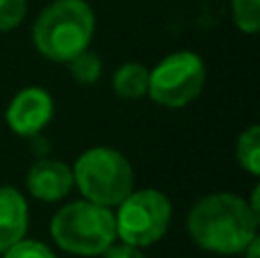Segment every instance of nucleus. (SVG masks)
Returning a JSON list of instances; mask_svg holds the SVG:
<instances>
[{
  "label": "nucleus",
  "instance_id": "obj_8",
  "mask_svg": "<svg viewBox=\"0 0 260 258\" xmlns=\"http://www.w3.org/2000/svg\"><path fill=\"white\" fill-rule=\"evenodd\" d=\"M25 185L35 199L59 201L73 187V169L59 160H37L27 172Z\"/></svg>",
  "mask_w": 260,
  "mask_h": 258
},
{
  "label": "nucleus",
  "instance_id": "obj_14",
  "mask_svg": "<svg viewBox=\"0 0 260 258\" xmlns=\"http://www.w3.org/2000/svg\"><path fill=\"white\" fill-rule=\"evenodd\" d=\"M25 0H0V30H14L25 16Z\"/></svg>",
  "mask_w": 260,
  "mask_h": 258
},
{
  "label": "nucleus",
  "instance_id": "obj_4",
  "mask_svg": "<svg viewBox=\"0 0 260 258\" xmlns=\"http://www.w3.org/2000/svg\"><path fill=\"white\" fill-rule=\"evenodd\" d=\"M73 185H78L87 201L110 208L133 192L135 174L126 155L110 146H94L76 160Z\"/></svg>",
  "mask_w": 260,
  "mask_h": 258
},
{
  "label": "nucleus",
  "instance_id": "obj_15",
  "mask_svg": "<svg viewBox=\"0 0 260 258\" xmlns=\"http://www.w3.org/2000/svg\"><path fill=\"white\" fill-rule=\"evenodd\" d=\"M5 258H57V256L37 240H18L16 245L5 249Z\"/></svg>",
  "mask_w": 260,
  "mask_h": 258
},
{
  "label": "nucleus",
  "instance_id": "obj_16",
  "mask_svg": "<svg viewBox=\"0 0 260 258\" xmlns=\"http://www.w3.org/2000/svg\"><path fill=\"white\" fill-rule=\"evenodd\" d=\"M103 254H105V258H146L137 247L126 245V242H123V245H110Z\"/></svg>",
  "mask_w": 260,
  "mask_h": 258
},
{
  "label": "nucleus",
  "instance_id": "obj_2",
  "mask_svg": "<svg viewBox=\"0 0 260 258\" xmlns=\"http://www.w3.org/2000/svg\"><path fill=\"white\" fill-rule=\"evenodd\" d=\"M96 18L85 0H53L32 27L35 46L50 62H69L87 50Z\"/></svg>",
  "mask_w": 260,
  "mask_h": 258
},
{
  "label": "nucleus",
  "instance_id": "obj_13",
  "mask_svg": "<svg viewBox=\"0 0 260 258\" xmlns=\"http://www.w3.org/2000/svg\"><path fill=\"white\" fill-rule=\"evenodd\" d=\"M233 21L242 32H258L260 27V0H233Z\"/></svg>",
  "mask_w": 260,
  "mask_h": 258
},
{
  "label": "nucleus",
  "instance_id": "obj_17",
  "mask_svg": "<svg viewBox=\"0 0 260 258\" xmlns=\"http://www.w3.org/2000/svg\"><path fill=\"white\" fill-rule=\"evenodd\" d=\"M244 254H247V258H258V254H260V242H258V236L253 238L251 242H249L247 247H244Z\"/></svg>",
  "mask_w": 260,
  "mask_h": 258
},
{
  "label": "nucleus",
  "instance_id": "obj_11",
  "mask_svg": "<svg viewBox=\"0 0 260 258\" xmlns=\"http://www.w3.org/2000/svg\"><path fill=\"white\" fill-rule=\"evenodd\" d=\"M235 155L238 163L247 169L249 174L258 176L260 174V126H249L242 135L238 137V146H235Z\"/></svg>",
  "mask_w": 260,
  "mask_h": 258
},
{
  "label": "nucleus",
  "instance_id": "obj_3",
  "mask_svg": "<svg viewBox=\"0 0 260 258\" xmlns=\"http://www.w3.org/2000/svg\"><path fill=\"white\" fill-rule=\"evenodd\" d=\"M53 240L69 254L99 256L114 245L117 224L108 206L94 201H71L55 213L50 222Z\"/></svg>",
  "mask_w": 260,
  "mask_h": 258
},
{
  "label": "nucleus",
  "instance_id": "obj_10",
  "mask_svg": "<svg viewBox=\"0 0 260 258\" xmlns=\"http://www.w3.org/2000/svg\"><path fill=\"white\" fill-rule=\"evenodd\" d=\"M114 94L128 101H137L148 91V69L137 62H126L114 73Z\"/></svg>",
  "mask_w": 260,
  "mask_h": 258
},
{
  "label": "nucleus",
  "instance_id": "obj_9",
  "mask_svg": "<svg viewBox=\"0 0 260 258\" xmlns=\"http://www.w3.org/2000/svg\"><path fill=\"white\" fill-rule=\"evenodd\" d=\"M27 231V204L16 187L0 185V251L23 240Z\"/></svg>",
  "mask_w": 260,
  "mask_h": 258
},
{
  "label": "nucleus",
  "instance_id": "obj_7",
  "mask_svg": "<svg viewBox=\"0 0 260 258\" xmlns=\"http://www.w3.org/2000/svg\"><path fill=\"white\" fill-rule=\"evenodd\" d=\"M53 117V99L41 87H25L12 99L7 108V123L16 135L35 137Z\"/></svg>",
  "mask_w": 260,
  "mask_h": 258
},
{
  "label": "nucleus",
  "instance_id": "obj_1",
  "mask_svg": "<svg viewBox=\"0 0 260 258\" xmlns=\"http://www.w3.org/2000/svg\"><path fill=\"white\" fill-rule=\"evenodd\" d=\"M260 215L242 197L219 192L201 197L187 215V233L201 249L240 254L256 238Z\"/></svg>",
  "mask_w": 260,
  "mask_h": 258
},
{
  "label": "nucleus",
  "instance_id": "obj_6",
  "mask_svg": "<svg viewBox=\"0 0 260 258\" xmlns=\"http://www.w3.org/2000/svg\"><path fill=\"white\" fill-rule=\"evenodd\" d=\"M206 85V67L201 57L189 50L171 53L148 71V91L155 103L165 108H183L201 94Z\"/></svg>",
  "mask_w": 260,
  "mask_h": 258
},
{
  "label": "nucleus",
  "instance_id": "obj_12",
  "mask_svg": "<svg viewBox=\"0 0 260 258\" xmlns=\"http://www.w3.org/2000/svg\"><path fill=\"white\" fill-rule=\"evenodd\" d=\"M69 69H71L73 80L82 82V85H91V82L99 80L101 71H103V64H101V57L96 53H89V50H82L78 53L73 59H69Z\"/></svg>",
  "mask_w": 260,
  "mask_h": 258
},
{
  "label": "nucleus",
  "instance_id": "obj_5",
  "mask_svg": "<svg viewBox=\"0 0 260 258\" xmlns=\"http://www.w3.org/2000/svg\"><path fill=\"white\" fill-rule=\"evenodd\" d=\"M171 222V201L157 190L130 192L114 215L117 238L126 245L148 247L167 233Z\"/></svg>",
  "mask_w": 260,
  "mask_h": 258
}]
</instances>
